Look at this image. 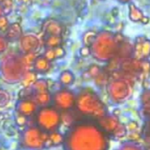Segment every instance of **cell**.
<instances>
[{
	"label": "cell",
	"mask_w": 150,
	"mask_h": 150,
	"mask_svg": "<svg viewBox=\"0 0 150 150\" xmlns=\"http://www.w3.org/2000/svg\"><path fill=\"white\" fill-rule=\"evenodd\" d=\"M77 112L82 116L99 120L106 115V109L98 96L89 90L83 91L76 98Z\"/></svg>",
	"instance_id": "2"
},
{
	"label": "cell",
	"mask_w": 150,
	"mask_h": 150,
	"mask_svg": "<svg viewBox=\"0 0 150 150\" xmlns=\"http://www.w3.org/2000/svg\"><path fill=\"white\" fill-rule=\"evenodd\" d=\"M62 36L56 35H46L44 39V47L46 48H54L62 46Z\"/></svg>",
	"instance_id": "15"
},
{
	"label": "cell",
	"mask_w": 150,
	"mask_h": 150,
	"mask_svg": "<svg viewBox=\"0 0 150 150\" xmlns=\"http://www.w3.org/2000/svg\"><path fill=\"white\" fill-rule=\"evenodd\" d=\"M54 51L55 59H62V58H63L66 55V51H65V49L62 46L54 47Z\"/></svg>",
	"instance_id": "26"
},
{
	"label": "cell",
	"mask_w": 150,
	"mask_h": 150,
	"mask_svg": "<svg viewBox=\"0 0 150 150\" xmlns=\"http://www.w3.org/2000/svg\"><path fill=\"white\" fill-rule=\"evenodd\" d=\"M22 143L25 148L33 150H40L44 147L51 146V142L48 138V134L42 131L39 127H30L26 129L23 134Z\"/></svg>",
	"instance_id": "4"
},
{
	"label": "cell",
	"mask_w": 150,
	"mask_h": 150,
	"mask_svg": "<svg viewBox=\"0 0 150 150\" xmlns=\"http://www.w3.org/2000/svg\"><path fill=\"white\" fill-rule=\"evenodd\" d=\"M89 76L90 78H96L100 73H101V69L98 65L96 64H92L89 67L87 72H86Z\"/></svg>",
	"instance_id": "22"
},
{
	"label": "cell",
	"mask_w": 150,
	"mask_h": 150,
	"mask_svg": "<svg viewBox=\"0 0 150 150\" xmlns=\"http://www.w3.org/2000/svg\"><path fill=\"white\" fill-rule=\"evenodd\" d=\"M45 35H56L62 36L63 33V25L55 19H47L43 23L42 25Z\"/></svg>",
	"instance_id": "10"
},
{
	"label": "cell",
	"mask_w": 150,
	"mask_h": 150,
	"mask_svg": "<svg viewBox=\"0 0 150 150\" xmlns=\"http://www.w3.org/2000/svg\"><path fill=\"white\" fill-rule=\"evenodd\" d=\"M9 25L10 23L7 18V16H4V15L0 16V32H5Z\"/></svg>",
	"instance_id": "24"
},
{
	"label": "cell",
	"mask_w": 150,
	"mask_h": 150,
	"mask_svg": "<svg viewBox=\"0 0 150 150\" xmlns=\"http://www.w3.org/2000/svg\"><path fill=\"white\" fill-rule=\"evenodd\" d=\"M37 107L38 105L33 99H21L17 105V111L18 114L28 117L36 113Z\"/></svg>",
	"instance_id": "9"
},
{
	"label": "cell",
	"mask_w": 150,
	"mask_h": 150,
	"mask_svg": "<svg viewBox=\"0 0 150 150\" xmlns=\"http://www.w3.org/2000/svg\"><path fill=\"white\" fill-rule=\"evenodd\" d=\"M33 68L35 73L45 74L50 70L51 62L47 61L43 55H39V56H36L33 64Z\"/></svg>",
	"instance_id": "13"
},
{
	"label": "cell",
	"mask_w": 150,
	"mask_h": 150,
	"mask_svg": "<svg viewBox=\"0 0 150 150\" xmlns=\"http://www.w3.org/2000/svg\"><path fill=\"white\" fill-rule=\"evenodd\" d=\"M16 122L18 126H24L26 123V117L18 114L17 118H16Z\"/></svg>",
	"instance_id": "31"
},
{
	"label": "cell",
	"mask_w": 150,
	"mask_h": 150,
	"mask_svg": "<svg viewBox=\"0 0 150 150\" xmlns=\"http://www.w3.org/2000/svg\"><path fill=\"white\" fill-rule=\"evenodd\" d=\"M7 47H8V41L4 37L0 36V54L4 53L7 49Z\"/></svg>",
	"instance_id": "30"
},
{
	"label": "cell",
	"mask_w": 150,
	"mask_h": 150,
	"mask_svg": "<svg viewBox=\"0 0 150 150\" xmlns=\"http://www.w3.org/2000/svg\"><path fill=\"white\" fill-rule=\"evenodd\" d=\"M2 1H3V0H0V3H1V2H2Z\"/></svg>",
	"instance_id": "38"
},
{
	"label": "cell",
	"mask_w": 150,
	"mask_h": 150,
	"mask_svg": "<svg viewBox=\"0 0 150 150\" xmlns=\"http://www.w3.org/2000/svg\"><path fill=\"white\" fill-rule=\"evenodd\" d=\"M66 150H106L105 132L91 121H77L64 137Z\"/></svg>",
	"instance_id": "1"
},
{
	"label": "cell",
	"mask_w": 150,
	"mask_h": 150,
	"mask_svg": "<svg viewBox=\"0 0 150 150\" xmlns=\"http://www.w3.org/2000/svg\"><path fill=\"white\" fill-rule=\"evenodd\" d=\"M59 81L62 85L69 86L75 82V76L69 70H64L61 73L59 76Z\"/></svg>",
	"instance_id": "17"
},
{
	"label": "cell",
	"mask_w": 150,
	"mask_h": 150,
	"mask_svg": "<svg viewBox=\"0 0 150 150\" xmlns=\"http://www.w3.org/2000/svg\"><path fill=\"white\" fill-rule=\"evenodd\" d=\"M138 127H139V125L136 121H130L127 124L126 130L130 131L132 133V132H135L138 129Z\"/></svg>",
	"instance_id": "29"
},
{
	"label": "cell",
	"mask_w": 150,
	"mask_h": 150,
	"mask_svg": "<svg viewBox=\"0 0 150 150\" xmlns=\"http://www.w3.org/2000/svg\"><path fill=\"white\" fill-rule=\"evenodd\" d=\"M129 138L132 140V141H137L140 139V134H138L137 133L135 132H132L130 134H129Z\"/></svg>",
	"instance_id": "32"
},
{
	"label": "cell",
	"mask_w": 150,
	"mask_h": 150,
	"mask_svg": "<svg viewBox=\"0 0 150 150\" xmlns=\"http://www.w3.org/2000/svg\"><path fill=\"white\" fill-rule=\"evenodd\" d=\"M10 102V95L5 91L0 90V108L4 107Z\"/></svg>",
	"instance_id": "23"
},
{
	"label": "cell",
	"mask_w": 150,
	"mask_h": 150,
	"mask_svg": "<svg viewBox=\"0 0 150 150\" xmlns=\"http://www.w3.org/2000/svg\"><path fill=\"white\" fill-rule=\"evenodd\" d=\"M76 98L74 93L67 89L58 91L52 98L54 105V107L63 112L71 110L76 105Z\"/></svg>",
	"instance_id": "6"
},
{
	"label": "cell",
	"mask_w": 150,
	"mask_h": 150,
	"mask_svg": "<svg viewBox=\"0 0 150 150\" xmlns=\"http://www.w3.org/2000/svg\"><path fill=\"white\" fill-rule=\"evenodd\" d=\"M0 5L3 10V15L7 16L11 12L12 6H13V0H3L0 3Z\"/></svg>",
	"instance_id": "21"
},
{
	"label": "cell",
	"mask_w": 150,
	"mask_h": 150,
	"mask_svg": "<svg viewBox=\"0 0 150 150\" xmlns=\"http://www.w3.org/2000/svg\"><path fill=\"white\" fill-rule=\"evenodd\" d=\"M19 47L25 54L35 53L40 47V40L33 35L22 36L19 39Z\"/></svg>",
	"instance_id": "8"
},
{
	"label": "cell",
	"mask_w": 150,
	"mask_h": 150,
	"mask_svg": "<svg viewBox=\"0 0 150 150\" xmlns=\"http://www.w3.org/2000/svg\"><path fill=\"white\" fill-rule=\"evenodd\" d=\"M36 80H37V76L34 71H26L21 79V83L24 88H29L33 86V84L36 82Z\"/></svg>",
	"instance_id": "16"
},
{
	"label": "cell",
	"mask_w": 150,
	"mask_h": 150,
	"mask_svg": "<svg viewBox=\"0 0 150 150\" xmlns=\"http://www.w3.org/2000/svg\"><path fill=\"white\" fill-rule=\"evenodd\" d=\"M123 150H136L134 148H132V147H126V148H124Z\"/></svg>",
	"instance_id": "35"
},
{
	"label": "cell",
	"mask_w": 150,
	"mask_h": 150,
	"mask_svg": "<svg viewBox=\"0 0 150 150\" xmlns=\"http://www.w3.org/2000/svg\"><path fill=\"white\" fill-rule=\"evenodd\" d=\"M119 1H120V2H122V3H126V2H127V1H129V0H119Z\"/></svg>",
	"instance_id": "37"
},
{
	"label": "cell",
	"mask_w": 150,
	"mask_h": 150,
	"mask_svg": "<svg viewBox=\"0 0 150 150\" xmlns=\"http://www.w3.org/2000/svg\"><path fill=\"white\" fill-rule=\"evenodd\" d=\"M149 18L148 17H143L142 18V23L147 24V23H149Z\"/></svg>",
	"instance_id": "33"
},
{
	"label": "cell",
	"mask_w": 150,
	"mask_h": 150,
	"mask_svg": "<svg viewBox=\"0 0 150 150\" xmlns=\"http://www.w3.org/2000/svg\"><path fill=\"white\" fill-rule=\"evenodd\" d=\"M22 36H23V33H22L21 25L18 23H12L10 24L8 28L6 29L4 38L9 42V41H15L16 40L20 39Z\"/></svg>",
	"instance_id": "12"
},
{
	"label": "cell",
	"mask_w": 150,
	"mask_h": 150,
	"mask_svg": "<svg viewBox=\"0 0 150 150\" xmlns=\"http://www.w3.org/2000/svg\"><path fill=\"white\" fill-rule=\"evenodd\" d=\"M26 72V69L22 62V60L10 58L4 62L3 65V76L6 82L16 83L21 81L23 76Z\"/></svg>",
	"instance_id": "5"
},
{
	"label": "cell",
	"mask_w": 150,
	"mask_h": 150,
	"mask_svg": "<svg viewBox=\"0 0 150 150\" xmlns=\"http://www.w3.org/2000/svg\"><path fill=\"white\" fill-rule=\"evenodd\" d=\"M32 89L34 93H39V92H43V91H48V86H47V81L44 79H37L36 82L33 84Z\"/></svg>",
	"instance_id": "18"
},
{
	"label": "cell",
	"mask_w": 150,
	"mask_h": 150,
	"mask_svg": "<svg viewBox=\"0 0 150 150\" xmlns=\"http://www.w3.org/2000/svg\"><path fill=\"white\" fill-rule=\"evenodd\" d=\"M37 105H40V106H47L51 99H52V97L50 96L49 94V91H43V92H39V93H34L33 96V98H32Z\"/></svg>",
	"instance_id": "14"
},
{
	"label": "cell",
	"mask_w": 150,
	"mask_h": 150,
	"mask_svg": "<svg viewBox=\"0 0 150 150\" xmlns=\"http://www.w3.org/2000/svg\"><path fill=\"white\" fill-rule=\"evenodd\" d=\"M113 115H115V116L120 115V109H116V110L113 112Z\"/></svg>",
	"instance_id": "34"
},
{
	"label": "cell",
	"mask_w": 150,
	"mask_h": 150,
	"mask_svg": "<svg viewBox=\"0 0 150 150\" xmlns=\"http://www.w3.org/2000/svg\"><path fill=\"white\" fill-rule=\"evenodd\" d=\"M108 92L110 97L114 101H121L129 96V86L121 79H117L110 83L108 86Z\"/></svg>",
	"instance_id": "7"
},
{
	"label": "cell",
	"mask_w": 150,
	"mask_h": 150,
	"mask_svg": "<svg viewBox=\"0 0 150 150\" xmlns=\"http://www.w3.org/2000/svg\"><path fill=\"white\" fill-rule=\"evenodd\" d=\"M95 81H96V83L99 86H102L104 84H105L107 83V78L105 75H103L102 73H100L96 78H94Z\"/></svg>",
	"instance_id": "27"
},
{
	"label": "cell",
	"mask_w": 150,
	"mask_h": 150,
	"mask_svg": "<svg viewBox=\"0 0 150 150\" xmlns=\"http://www.w3.org/2000/svg\"><path fill=\"white\" fill-rule=\"evenodd\" d=\"M48 138H49V141L51 142V144L54 146L60 145L64 142V136L61 134L60 133H57L56 131L50 133L48 134Z\"/></svg>",
	"instance_id": "20"
},
{
	"label": "cell",
	"mask_w": 150,
	"mask_h": 150,
	"mask_svg": "<svg viewBox=\"0 0 150 150\" xmlns=\"http://www.w3.org/2000/svg\"><path fill=\"white\" fill-rule=\"evenodd\" d=\"M98 122H99L100 128L104 132L112 133V134H114L119 129V127L121 126L119 123V120L115 117L107 116V115H105V117L99 119Z\"/></svg>",
	"instance_id": "11"
},
{
	"label": "cell",
	"mask_w": 150,
	"mask_h": 150,
	"mask_svg": "<svg viewBox=\"0 0 150 150\" xmlns=\"http://www.w3.org/2000/svg\"><path fill=\"white\" fill-rule=\"evenodd\" d=\"M79 54L82 57H88L89 55H91V50L90 47L87 46H83L80 50H79Z\"/></svg>",
	"instance_id": "28"
},
{
	"label": "cell",
	"mask_w": 150,
	"mask_h": 150,
	"mask_svg": "<svg viewBox=\"0 0 150 150\" xmlns=\"http://www.w3.org/2000/svg\"><path fill=\"white\" fill-rule=\"evenodd\" d=\"M43 56H44L47 61H49L50 62H53L54 60H55V55H54V48H46Z\"/></svg>",
	"instance_id": "25"
},
{
	"label": "cell",
	"mask_w": 150,
	"mask_h": 150,
	"mask_svg": "<svg viewBox=\"0 0 150 150\" xmlns=\"http://www.w3.org/2000/svg\"><path fill=\"white\" fill-rule=\"evenodd\" d=\"M97 35L98 34L96 33V32L91 31V30L85 32L83 33V37H82V41H83V46H87V47H91V46L93 44L96 37H97Z\"/></svg>",
	"instance_id": "19"
},
{
	"label": "cell",
	"mask_w": 150,
	"mask_h": 150,
	"mask_svg": "<svg viewBox=\"0 0 150 150\" xmlns=\"http://www.w3.org/2000/svg\"><path fill=\"white\" fill-rule=\"evenodd\" d=\"M36 123L44 132H54L61 124V113L54 106H43L36 112Z\"/></svg>",
	"instance_id": "3"
},
{
	"label": "cell",
	"mask_w": 150,
	"mask_h": 150,
	"mask_svg": "<svg viewBox=\"0 0 150 150\" xmlns=\"http://www.w3.org/2000/svg\"><path fill=\"white\" fill-rule=\"evenodd\" d=\"M2 15H3V10H2V7L0 5V16H2Z\"/></svg>",
	"instance_id": "36"
}]
</instances>
